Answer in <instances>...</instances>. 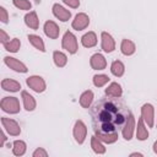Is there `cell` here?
<instances>
[{
	"label": "cell",
	"instance_id": "obj_1",
	"mask_svg": "<svg viewBox=\"0 0 157 157\" xmlns=\"http://www.w3.org/2000/svg\"><path fill=\"white\" fill-rule=\"evenodd\" d=\"M130 110L119 98L108 97L98 101L91 109L92 126L94 135L104 144H114L119 136V129L129 115Z\"/></svg>",
	"mask_w": 157,
	"mask_h": 157
},
{
	"label": "cell",
	"instance_id": "obj_2",
	"mask_svg": "<svg viewBox=\"0 0 157 157\" xmlns=\"http://www.w3.org/2000/svg\"><path fill=\"white\" fill-rule=\"evenodd\" d=\"M61 47L63 49H65L69 54H75L78 49V44H77V38L76 36L70 32V31H66L63 36V39H61Z\"/></svg>",
	"mask_w": 157,
	"mask_h": 157
},
{
	"label": "cell",
	"instance_id": "obj_3",
	"mask_svg": "<svg viewBox=\"0 0 157 157\" xmlns=\"http://www.w3.org/2000/svg\"><path fill=\"white\" fill-rule=\"evenodd\" d=\"M0 107L5 113L9 114H17L21 109L20 101L16 97H4L0 102Z\"/></svg>",
	"mask_w": 157,
	"mask_h": 157
},
{
	"label": "cell",
	"instance_id": "obj_4",
	"mask_svg": "<svg viewBox=\"0 0 157 157\" xmlns=\"http://www.w3.org/2000/svg\"><path fill=\"white\" fill-rule=\"evenodd\" d=\"M26 83L31 90H33L37 93H42L47 88V83H45L44 78L42 76H38V75H32V76L27 77Z\"/></svg>",
	"mask_w": 157,
	"mask_h": 157
},
{
	"label": "cell",
	"instance_id": "obj_5",
	"mask_svg": "<svg viewBox=\"0 0 157 157\" xmlns=\"http://www.w3.org/2000/svg\"><path fill=\"white\" fill-rule=\"evenodd\" d=\"M135 129H136V123H135V118L132 115V113L130 112L124 125H123V129H121V135L124 137V140L126 141H130L132 139V135L135 132Z\"/></svg>",
	"mask_w": 157,
	"mask_h": 157
},
{
	"label": "cell",
	"instance_id": "obj_6",
	"mask_svg": "<svg viewBox=\"0 0 157 157\" xmlns=\"http://www.w3.org/2000/svg\"><path fill=\"white\" fill-rule=\"evenodd\" d=\"M72 134H74V137H75V141L80 145H82L86 140V136H87V126L86 124L78 119L75 121V125H74V130H72Z\"/></svg>",
	"mask_w": 157,
	"mask_h": 157
},
{
	"label": "cell",
	"instance_id": "obj_7",
	"mask_svg": "<svg viewBox=\"0 0 157 157\" xmlns=\"http://www.w3.org/2000/svg\"><path fill=\"white\" fill-rule=\"evenodd\" d=\"M1 124H2L4 130L9 135H11V136H18L21 134V128H20L18 123L15 119H10V118H6V117H2L1 118Z\"/></svg>",
	"mask_w": 157,
	"mask_h": 157
},
{
	"label": "cell",
	"instance_id": "obj_8",
	"mask_svg": "<svg viewBox=\"0 0 157 157\" xmlns=\"http://www.w3.org/2000/svg\"><path fill=\"white\" fill-rule=\"evenodd\" d=\"M141 118L148 128H153L155 125V108L151 103H145L141 107Z\"/></svg>",
	"mask_w": 157,
	"mask_h": 157
},
{
	"label": "cell",
	"instance_id": "obj_9",
	"mask_svg": "<svg viewBox=\"0 0 157 157\" xmlns=\"http://www.w3.org/2000/svg\"><path fill=\"white\" fill-rule=\"evenodd\" d=\"M4 63H5V65H6L7 67H10L11 70H13V71H16V72L26 74V72L28 71L27 66H26L22 61H20L18 59H16V58L5 56V58H4Z\"/></svg>",
	"mask_w": 157,
	"mask_h": 157
},
{
	"label": "cell",
	"instance_id": "obj_10",
	"mask_svg": "<svg viewBox=\"0 0 157 157\" xmlns=\"http://www.w3.org/2000/svg\"><path fill=\"white\" fill-rule=\"evenodd\" d=\"M88 25H90V17L85 12H78L71 22V27L76 31L86 29L88 27Z\"/></svg>",
	"mask_w": 157,
	"mask_h": 157
},
{
	"label": "cell",
	"instance_id": "obj_11",
	"mask_svg": "<svg viewBox=\"0 0 157 157\" xmlns=\"http://www.w3.org/2000/svg\"><path fill=\"white\" fill-rule=\"evenodd\" d=\"M101 47L105 53H112L115 49V40L112 34H109L108 32L101 33Z\"/></svg>",
	"mask_w": 157,
	"mask_h": 157
},
{
	"label": "cell",
	"instance_id": "obj_12",
	"mask_svg": "<svg viewBox=\"0 0 157 157\" xmlns=\"http://www.w3.org/2000/svg\"><path fill=\"white\" fill-rule=\"evenodd\" d=\"M43 31H44V34H45L48 38H50V39H56V38L59 37V34H60V28H59V26H58L54 21H52V20L45 21L44 27H43Z\"/></svg>",
	"mask_w": 157,
	"mask_h": 157
},
{
	"label": "cell",
	"instance_id": "obj_13",
	"mask_svg": "<svg viewBox=\"0 0 157 157\" xmlns=\"http://www.w3.org/2000/svg\"><path fill=\"white\" fill-rule=\"evenodd\" d=\"M52 10H53V15L58 20H60L61 22H66V21H69L71 18V11L67 10V9H65L60 4H54Z\"/></svg>",
	"mask_w": 157,
	"mask_h": 157
},
{
	"label": "cell",
	"instance_id": "obj_14",
	"mask_svg": "<svg viewBox=\"0 0 157 157\" xmlns=\"http://www.w3.org/2000/svg\"><path fill=\"white\" fill-rule=\"evenodd\" d=\"M90 65L93 70H104L107 67V60L103 54L96 53L90 58Z\"/></svg>",
	"mask_w": 157,
	"mask_h": 157
},
{
	"label": "cell",
	"instance_id": "obj_15",
	"mask_svg": "<svg viewBox=\"0 0 157 157\" xmlns=\"http://www.w3.org/2000/svg\"><path fill=\"white\" fill-rule=\"evenodd\" d=\"M21 98H22V102H23V107L27 112H32V110L36 109L37 102H36V99L32 94H29L27 91H22L21 92Z\"/></svg>",
	"mask_w": 157,
	"mask_h": 157
},
{
	"label": "cell",
	"instance_id": "obj_16",
	"mask_svg": "<svg viewBox=\"0 0 157 157\" xmlns=\"http://www.w3.org/2000/svg\"><path fill=\"white\" fill-rule=\"evenodd\" d=\"M25 23L27 27H29L31 29H38L39 27V18L37 16L36 11H29L25 15Z\"/></svg>",
	"mask_w": 157,
	"mask_h": 157
},
{
	"label": "cell",
	"instance_id": "obj_17",
	"mask_svg": "<svg viewBox=\"0 0 157 157\" xmlns=\"http://www.w3.org/2000/svg\"><path fill=\"white\" fill-rule=\"evenodd\" d=\"M105 96L108 97H114V98H119L123 96V88L118 82H110L109 86L105 88L104 91Z\"/></svg>",
	"mask_w": 157,
	"mask_h": 157
},
{
	"label": "cell",
	"instance_id": "obj_18",
	"mask_svg": "<svg viewBox=\"0 0 157 157\" xmlns=\"http://www.w3.org/2000/svg\"><path fill=\"white\" fill-rule=\"evenodd\" d=\"M93 99H94V94H93V92H92L91 90H86V91H83V92L81 93L78 102H80V105H81L82 108L88 109V108L91 107Z\"/></svg>",
	"mask_w": 157,
	"mask_h": 157
},
{
	"label": "cell",
	"instance_id": "obj_19",
	"mask_svg": "<svg viewBox=\"0 0 157 157\" xmlns=\"http://www.w3.org/2000/svg\"><path fill=\"white\" fill-rule=\"evenodd\" d=\"M98 39H97V34L92 31L85 33L82 37H81V44L85 47V48H92L97 44Z\"/></svg>",
	"mask_w": 157,
	"mask_h": 157
},
{
	"label": "cell",
	"instance_id": "obj_20",
	"mask_svg": "<svg viewBox=\"0 0 157 157\" xmlns=\"http://www.w3.org/2000/svg\"><path fill=\"white\" fill-rule=\"evenodd\" d=\"M120 52L125 56H130L136 52V45L130 39H123L120 43Z\"/></svg>",
	"mask_w": 157,
	"mask_h": 157
},
{
	"label": "cell",
	"instance_id": "obj_21",
	"mask_svg": "<svg viewBox=\"0 0 157 157\" xmlns=\"http://www.w3.org/2000/svg\"><path fill=\"white\" fill-rule=\"evenodd\" d=\"M1 87L7 92H18L21 90V83L12 78H4L1 81Z\"/></svg>",
	"mask_w": 157,
	"mask_h": 157
},
{
	"label": "cell",
	"instance_id": "obj_22",
	"mask_svg": "<svg viewBox=\"0 0 157 157\" xmlns=\"http://www.w3.org/2000/svg\"><path fill=\"white\" fill-rule=\"evenodd\" d=\"M135 130H136V139L137 140H140V141L147 140V137H148V130H147L146 124H145V121H144L142 118H140L137 120V125H136V129Z\"/></svg>",
	"mask_w": 157,
	"mask_h": 157
},
{
	"label": "cell",
	"instance_id": "obj_23",
	"mask_svg": "<svg viewBox=\"0 0 157 157\" xmlns=\"http://www.w3.org/2000/svg\"><path fill=\"white\" fill-rule=\"evenodd\" d=\"M91 148L97 155H104L105 153V147L103 145V141H101L96 135H93L91 137Z\"/></svg>",
	"mask_w": 157,
	"mask_h": 157
},
{
	"label": "cell",
	"instance_id": "obj_24",
	"mask_svg": "<svg viewBox=\"0 0 157 157\" xmlns=\"http://www.w3.org/2000/svg\"><path fill=\"white\" fill-rule=\"evenodd\" d=\"M53 61H54L55 66L64 67L67 64V56L65 53H63L60 50H55V52H53Z\"/></svg>",
	"mask_w": 157,
	"mask_h": 157
},
{
	"label": "cell",
	"instance_id": "obj_25",
	"mask_svg": "<svg viewBox=\"0 0 157 157\" xmlns=\"http://www.w3.org/2000/svg\"><path fill=\"white\" fill-rule=\"evenodd\" d=\"M110 72L115 76V77H121L125 72V65L123 64V61L120 60H114L110 65Z\"/></svg>",
	"mask_w": 157,
	"mask_h": 157
},
{
	"label": "cell",
	"instance_id": "obj_26",
	"mask_svg": "<svg viewBox=\"0 0 157 157\" xmlns=\"http://www.w3.org/2000/svg\"><path fill=\"white\" fill-rule=\"evenodd\" d=\"M28 42H29L36 49H38L39 52H42V53L45 52L44 42H43V39H42L39 36H37V34H28Z\"/></svg>",
	"mask_w": 157,
	"mask_h": 157
},
{
	"label": "cell",
	"instance_id": "obj_27",
	"mask_svg": "<svg viewBox=\"0 0 157 157\" xmlns=\"http://www.w3.org/2000/svg\"><path fill=\"white\" fill-rule=\"evenodd\" d=\"M27 150V145L25 141L22 140H15L12 144V153L15 156H23L26 153Z\"/></svg>",
	"mask_w": 157,
	"mask_h": 157
},
{
	"label": "cell",
	"instance_id": "obj_28",
	"mask_svg": "<svg viewBox=\"0 0 157 157\" xmlns=\"http://www.w3.org/2000/svg\"><path fill=\"white\" fill-rule=\"evenodd\" d=\"M20 47H21V42H20L18 38H12L11 40H9L7 43L4 44L5 50H7L10 53H17L18 49H20Z\"/></svg>",
	"mask_w": 157,
	"mask_h": 157
},
{
	"label": "cell",
	"instance_id": "obj_29",
	"mask_svg": "<svg viewBox=\"0 0 157 157\" xmlns=\"http://www.w3.org/2000/svg\"><path fill=\"white\" fill-rule=\"evenodd\" d=\"M109 76L108 75H104V74H98V75H94L92 81H93V85L96 87H103L105 86L108 82H109Z\"/></svg>",
	"mask_w": 157,
	"mask_h": 157
},
{
	"label": "cell",
	"instance_id": "obj_30",
	"mask_svg": "<svg viewBox=\"0 0 157 157\" xmlns=\"http://www.w3.org/2000/svg\"><path fill=\"white\" fill-rule=\"evenodd\" d=\"M12 4L20 9V10H25V11H28L32 9V4L29 0H12Z\"/></svg>",
	"mask_w": 157,
	"mask_h": 157
},
{
	"label": "cell",
	"instance_id": "obj_31",
	"mask_svg": "<svg viewBox=\"0 0 157 157\" xmlns=\"http://www.w3.org/2000/svg\"><path fill=\"white\" fill-rule=\"evenodd\" d=\"M32 156H33V157H47V156H48V152H47L43 147H38V148H36V150L33 151Z\"/></svg>",
	"mask_w": 157,
	"mask_h": 157
},
{
	"label": "cell",
	"instance_id": "obj_32",
	"mask_svg": "<svg viewBox=\"0 0 157 157\" xmlns=\"http://www.w3.org/2000/svg\"><path fill=\"white\" fill-rule=\"evenodd\" d=\"M0 20L2 23H7V21H9V15H7V11L4 6L0 7Z\"/></svg>",
	"mask_w": 157,
	"mask_h": 157
},
{
	"label": "cell",
	"instance_id": "obj_33",
	"mask_svg": "<svg viewBox=\"0 0 157 157\" xmlns=\"http://www.w3.org/2000/svg\"><path fill=\"white\" fill-rule=\"evenodd\" d=\"M63 2L71 9H77L80 6V0H63Z\"/></svg>",
	"mask_w": 157,
	"mask_h": 157
},
{
	"label": "cell",
	"instance_id": "obj_34",
	"mask_svg": "<svg viewBox=\"0 0 157 157\" xmlns=\"http://www.w3.org/2000/svg\"><path fill=\"white\" fill-rule=\"evenodd\" d=\"M10 40V37L7 36V33L4 31V29H0V42L2 43V44H5V43H7Z\"/></svg>",
	"mask_w": 157,
	"mask_h": 157
},
{
	"label": "cell",
	"instance_id": "obj_35",
	"mask_svg": "<svg viewBox=\"0 0 157 157\" xmlns=\"http://www.w3.org/2000/svg\"><path fill=\"white\" fill-rule=\"evenodd\" d=\"M0 147H2L4 146V144H5V141H6V135H5V130H4V128H2V130L0 131Z\"/></svg>",
	"mask_w": 157,
	"mask_h": 157
},
{
	"label": "cell",
	"instance_id": "obj_36",
	"mask_svg": "<svg viewBox=\"0 0 157 157\" xmlns=\"http://www.w3.org/2000/svg\"><path fill=\"white\" fill-rule=\"evenodd\" d=\"M130 156H131V157H132V156H140V157H141L142 153H140V152H132V153H130Z\"/></svg>",
	"mask_w": 157,
	"mask_h": 157
},
{
	"label": "cell",
	"instance_id": "obj_37",
	"mask_svg": "<svg viewBox=\"0 0 157 157\" xmlns=\"http://www.w3.org/2000/svg\"><path fill=\"white\" fill-rule=\"evenodd\" d=\"M153 152L157 155V141H155V144H153Z\"/></svg>",
	"mask_w": 157,
	"mask_h": 157
},
{
	"label": "cell",
	"instance_id": "obj_38",
	"mask_svg": "<svg viewBox=\"0 0 157 157\" xmlns=\"http://www.w3.org/2000/svg\"><path fill=\"white\" fill-rule=\"evenodd\" d=\"M156 126H157V121H156Z\"/></svg>",
	"mask_w": 157,
	"mask_h": 157
}]
</instances>
